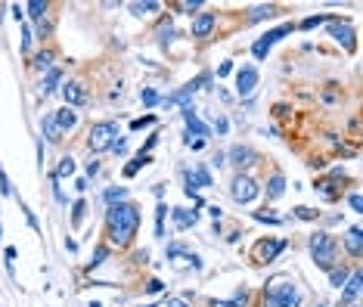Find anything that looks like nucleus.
Masks as SVG:
<instances>
[{"label":"nucleus","instance_id":"nucleus-1","mask_svg":"<svg viewBox=\"0 0 363 307\" xmlns=\"http://www.w3.org/2000/svg\"><path fill=\"white\" fill-rule=\"evenodd\" d=\"M106 227H109V242L115 248H128L134 242V236H137V227H140V208L134 202L109 205Z\"/></svg>","mask_w":363,"mask_h":307},{"label":"nucleus","instance_id":"nucleus-2","mask_svg":"<svg viewBox=\"0 0 363 307\" xmlns=\"http://www.w3.org/2000/svg\"><path fill=\"white\" fill-rule=\"evenodd\" d=\"M298 304H301V292L292 276H274L264 285L261 307H298Z\"/></svg>","mask_w":363,"mask_h":307},{"label":"nucleus","instance_id":"nucleus-3","mask_svg":"<svg viewBox=\"0 0 363 307\" xmlns=\"http://www.w3.org/2000/svg\"><path fill=\"white\" fill-rule=\"evenodd\" d=\"M335 239L329 236V233H314L311 236V255H314V261H317V267H323V270H332V264H335Z\"/></svg>","mask_w":363,"mask_h":307},{"label":"nucleus","instance_id":"nucleus-4","mask_svg":"<svg viewBox=\"0 0 363 307\" xmlns=\"http://www.w3.org/2000/svg\"><path fill=\"white\" fill-rule=\"evenodd\" d=\"M118 137V124L115 121H97L94 128L87 131V146L90 152H106L112 146V140Z\"/></svg>","mask_w":363,"mask_h":307},{"label":"nucleus","instance_id":"nucleus-5","mask_svg":"<svg viewBox=\"0 0 363 307\" xmlns=\"http://www.w3.org/2000/svg\"><path fill=\"white\" fill-rule=\"evenodd\" d=\"M292 31H295V22H286V25H280V28H270L267 34H261V38L251 44V56H255L258 62H264L267 53H270V47H274L277 41H283L286 34H292Z\"/></svg>","mask_w":363,"mask_h":307},{"label":"nucleus","instance_id":"nucleus-6","mask_svg":"<svg viewBox=\"0 0 363 307\" xmlns=\"http://www.w3.org/2000/svg\"><path fill=\"white\" fill-rule=\"evenodd\" d=\"M258 192H261V186L251 180L248 174H236L233 177V183H230V195H233V202H239V205H248V202H255L258 198Z\"/></svg>","mask_w":363,"mask_h":307},{"label":"nucleus","instance_id":"nucleus-7","mask_svg":"<svg viewBox=\"0 0 363 307\" xmlns=\"http://www.w3.org/2000/svg\"><path fill=\"white\" fill-rule=\"evenodd\" d=\"M205 84H211V75H208V71L196 75L193 81H187L184 87H180V90H174V93H171V96H165L161 103H165V106H187V103H190V96L196 93L199 87H205Z\"/></svg>","mask_w":363,"mask_h":307},{"label":"nucleus","instance_id":"nucleus-8","mask_svg":"<svg viewBox=\"0 0 363 307\" xmlns=\"http://www.w3.org/2000/svg\"><path fill=\"white\" fill-rule=\"evenodd\" d=\"M286 239H261L255 242V248H251V258H255L258 264H270L280 258V251H286Z\"/></svg>","mask_w":363,"mask_h":307},{"label":"nucleus","instance_id":"nucleus-9","mask_svg":"<svg viewBox=\"0 0 363 307\" xmlns=\"http://www.w3.org/2000/svg\"><path fill=\"white\" fill-rule=\"evenodd\" d=\"M258 87V68L255 65H242L239 71H236V93H239V99L251 96Z\"/></svg>","mask_w":363,"mask_h":307},{"label":"nucleus","instance_id":"nucleus-10","mask_svg":"<svg viewBox=\"0 0 363 307\" xmlns=\"http://www.w3.org/2000/svg\"><path fill=\"white\" fill-rule=\"evenodd\" d=\"M230 161H233V165L236 168H248V165H255V161H258V152L255 149H251V146H230V152H224Z\"/></svg>","mask_w":363,"mask_h":307},{"label":"nucleus","instance_id":"nucleus-11","mask_svg":"<svg viewBox=\"0 0 363 307\" xmlns=\"http://www.w3.org/2000/svg\"><path fill=\"white\" fill-rule=\"evenodd\" d=\"M62 99H65L68 109H75V106H84V103H87V90H84V84H78V81L62 84Z\"/></svg>","mask_w":363,"mask_h":307},{"label":"nucleus","instance_id":"nucleus-12","mask_svg":"<svg viewBox=\"0 0 363 307\" xmlns=\"http://www.w3.org/2000/svg\"><path fill=\"white\" fill-rule=\"evenodd\" d=\"M214 25H217V16L214 13H199L196 19H193V38H208Z\"/></svg>","mask_w":363,"mask_h":307},{"label":"nucleus","instance_id":"nucleus-13","mask_svg":"<svg viewBox=\"0 0 363 307\" xmlns=\"http://www.w3.org/2000/svg\"><path fill=\"white\" fill-rule=\"evenodd\" d=\"M332 38L344 47V50H354V28L348 25V22H338V19H332Z\"/></svg>","mask_w":363,"mask_h":307},{"label":"nucleus","instance_id":"nucleus-14","mask_svg":"<svg viewBox=\"0 0 363 307\" xmlns=\"http://www.w3.org/2000/svg\"><path fill=\"white\" fill-rule=\"evenodd\" d=\"M180 115H184V121H187V128H190V134H196L199 140H205V137H208V128H205L202 121H199V115H196V109H193L190 103L184 106V112H180Z\"/></svg>","mask_w":363,"mask_h":307},{"label":"nucleus","instance_id":"nucleus-15","mask_svg":"<svg viewBox=\"0 0 363 307\" xmlns=\"http://www.w3.org/2000/svg\"><path fill=\"white\" fill-rule=\"evenodd\" d=\"M53 118H56V124H59V131H62V134L78 128V112H75V109H68V106L56 109V112H53Z\"/></svg>","mask_w":363,"mask_h":307},{"label":"nucleus","instance_id":"nucleus-16","mask_svg":"<svg viewBox=\"0 0 363 307\" xmlns=\"http://www.w3.org/2000/svg\"><path fill=\"white\" fill-rule=\"evenodd\" d=\"M171 218H174V227H177V230H190V227H196L199 214L190 211V208H171Z\"/></svg>","mask_w":363,"mask_h":307},{"label":"nucleus","instance_id":"nucleus-17","mask_svg":"<svg viewBox=\"0 0 363 307\" xmlns=\"http://www.w3.org/2000/svg\"><path fill=\"white\" fill-rule=\"evenodd\" d=\"M314 189L326 198V202H335V198H341V186H335L329 177H326V180H317V186H314Z\"/></svg>","mask_w":363,"mask_h":307},{"label":"nucleus","instance_id":"nucleus-18","mask_svg":"<svg viewBox=\"0 0 363 307\" xmlns=\"http://www.w3.org/2000/svg\"><path fill=\"white\" fill-rule=\"evenodd\" d=\"M283 192H286V177L280 171H274L267 177V198H280Z\"/></svg>","mask_w":363,"mask_h":307},{"label":"nucleus","instance_id":"nucleus-19","mask_svg":"<svg viewBox=\"0 0 363 307\" xmlns=\"http://www.w3.org/2000/svg\"><path fill=\"white\" fill-rule=\"evenodd\" d=\"M152 161V155H146V152H137L128 165H124V177H134V174H140V168H146Z\"/></svg>","mask_w":363,"mask_h":307},{"label":"nucleus","instance_id":"nucleus-20","mask_svg":"<svg viewBox=\"0 0 363 307\" xmlns=\"http://www.w3.org/2000/svg\"><path fill=\"white\" fill-rule=\"evenodd\" d=\"M360 295V273H351L348 282H344V292H341V304L344 301H354Z\"/></svg>","mask_w":363,"mask_h":307},{"label":"nucleus","instance_id":"nucleus-21","mask_svg":"<svg viewBox=\"0 0 363 307\" xmlns=\"http://www.w3.org/2000/svg\"><path fill=\"white\" fill-rule=\"evenodd\" d=\"M103 202H106V205H118V202H128V189H124V186H109V189L103 192Z\"/></svg>","mask_w":363,"mask_h":307},{"label":"nucleus","instance_id":"nucleus-22","mask_svg":"<svg viewBox=\"0 0 363 307\" xmlns=\"http://www.w3.org/2000/svg\"><path fill=\"white\" fill-rule=\"evenodd\" d=\"M44 137L50 140V143H56V140H62V131H59V124H56V118H53V112L44 118Z\"/></svg>","mask_w":363,"mask_h":307},{"label":"nucleus","instance_id":"nucleus-23","mask_svg":"<svg viewBox=\"0 0 363 307\" xmlns=\"http://www.w3.org/2000/svg\"><path fill=\"white\" fill-rule=\"evenodd\" d=\"M71 174H75V158H71V155L59 158V165H56V171H53V177L62 180V177H71Z\"/></svg>","mask_w":363,"mask_h":307},{"label":"nucleus","instance_id":"nucleus-24","mask_svg":"<svg viewBox=\"0 0 363 307\" xmlns=\"http://www.w3.org/2000/svg\"><path fill=\"white\" fill-rule=\"evenodd\" d=\"M31 65H34V68H41V71H50V68H53V53H50V50L34 53V56H31Z\"/></svg>","mask_w":363,"mask_h":307},{"label":"nucleus","instance_id":"nucleus-25","mask_svg":"<svg viewBox=\"0 0 363 307\" xmlns=\"http://www.w3.org/2000/svg\"><path fill=\"white\" fill-rule=\"evenodd\" d=\"M59 81H62V71H59L56 65H53V68L47 71V75H44V93H53V90L59 87Z\"/></svg>","mask_w":363,"mask_h":307},{"label":"nucleus","instance_id":"nucleus-26","mask_svg":"<svg viewBox=\"0 0 363 307\" xmlns=\"http://www.w3.org/2000/svg\"><path fill=\"white\" fill-rule=\"evenodd\" d=\"M344 245H348V251L354 258H360V227H351L348 236H344Z\"/></svg>","mask_w":363,"mask_h":307},{"label":"nucleus","instance_id":"nucleus-27","mask_svg":"<svg viewBox=\"0 0 363 307\" xmlns=\"http://www.w3.org/2000/svg\"><path fill=\"white\" fill-rule=\"evenodd\" d=\"M25 13L31 16L34 22H41L44 16H47V4H44V0H31V4H25Z\"/></svg>","mask_w":363,"mask_h":307},{"label":"nucleus","instance_id":"nucleus-28","mask_svg":"<svg viewBox=\"0 0 363 307\" xmlns=\"http://www.w3.org/2000/svg\"><path fill=\"white\" fill-rule=\"evenodd\" d=\"M140 103L146 106V109H152V106H158V103H161V96L155 93L152 87H143V90H140Z\"/></svg>","mask_w":363,"mask_h":307},{"label":"nucleus","instance_id":"nucleus-29","mask_svg":"<svg viewBox=\"0 0 363 307\" xmlns=\"http://www.w3.org/2000/svg\"><path fill=\"white\" fill-rule=\"evenodd\" d=\"M245 301H248V295H245V292H236V298H233V301H217V298H214L208 307H245Z\"/></svg>","mask_w":363,"mask_h":307},{"label":"nucleus","instance_id":"nucleus-30","mask_svg":"<svg viewBox=\"0 0 363 307\" xmlns=\"http://www.w3.org/2000/svg\"><path fill=\"white\" fill-rule=\"evenodd\" d=\"M348 276H351L348 267H332V270H329V279H332V285H338V288L348 282Z\"/></svg>","mask_w":363,"mask_h":307},{"label":"nucleus","instance_id":"nucleus-31","mask_svg":"<svg viewBox=\"0 0 363 307\" xmlns=\"http://www.w3.org/2000/svg\"><path fill=\"white\" fill-rule=\"evenodd\" d=\"M323 22H332V16H307V19H301V22H298V28L311 31V28H317V25H323Z\"/></svg>","mask_w":363,"mask_h":307},{"label":"nucleus","instance_id":"nucleus-32","mask_svg":"<svg viewBox=\"0 0 363 307\" xmlns=\"http://www.w3.org/2000/svg\"><path fill=\"white\" fill-rule=\"evenodd\" d=\"M106 258H109V245H100V248L94 251V258H90L87 270H97V267H103V264H106Z\"/></svg>","mask_w":363,"mask_h":307},{"label":"nucleus","instance_id":"nucleus-33","mask_svg":"<svg viewBox=\"0 0 363 307\" xmlns=\"http://www.w3.org/2000/svg\"><path fill=\"white\" fill-rule=\"evenodd\" d=\"M84 211H87V202H84V198H78V202L71 205V227H81V221H84Z\"/></svg>","mask_w":363,"mask_h":307},{"label":"nucleus","instance_id":"nucleus-34","mask_svg":"<svg viewBox=\"0 0 363 307\" xmlns=\"http://www.w3.org/2000/svg\"><path fill=\"white\" fill-rule=\"evenodd\" d=\"M165 214H168V205L161 202L155 208V236H165Z\"/></svg>","mask_w":363,"mask_h":307},{"label":"nucleus","instance_id":"nucleus-35","mask_svg":"<svg viewBox=\"0 0 363 307\" xmlns=\"http://www.w3.org/2000/svg\"><path fill=\"white\" fill-rule=\"evenodd\" d=\"M155 10H158L155 0H146V4H131V13H134V16H149V13H155Z\"/></svg>","mask_w":363,"mask_h":307},{"label":"nucleus","instance_id":"nucleus-36","mask_svg":"<svg viewBox=\"0 0 363 307\" xmlns=\"http://www.w3.org/2000/svg\"><path fill=\"white\" fill-rule=\"evenodd\" d=\"M267 16H274V7H255L248 13V22H261V19H267Z\"/></svg>","mask_w":363,"mask_h":307},{"label":"nucleus","instance_id":"nucleus-37","mask_svg":"<svg viewBox=\"0 0 363 307\" xmlns=\"http://www.w3.org/2000/svg\"><path fill=\"white\" fill-rule=\"evenodd\" d=\"M295 218H298V221H317V218H320V211L307 208V205H298V208H295Z\"/></svg>","mask_w":363,"mask_h":307},{"label":"nucleus","instance_id":"nucleus-38","mask_svg":"<svg viewBox=\"0 0 363 307\" xmlns=\"http://www.w3.org/2000/svg\"><path fill=\"white\" fill-rule=\"evenodd\" d=\"M255 221L270 224V227H280V224H283V218H277V214H267V208H264V211H255Z\"/></svg>","mask_w":363,"mask_h":307},{"label":"nucleus","instance_id":"nucleus-39","mask_svg":"<svg viewBox=\"0 0 363 307\" xmlns=\"http://www.w3.org/2000/svg\"><path fill=\"white\" fill-rule=\"evenodd\" d=\"M149 124H155V115H143V118H134V121H131V131H143V128H149Z\"/></svg>","mask_w":363,"mask_h":307},{"label":"nucleus","instance_id":"nucleus-40","mask_svg":"<svg viewBox=\"0 0 363 307\" xmlns=\"http://www.w3.org/2000/svg\"><path fill=\"white\" fill-rule=\"evenodd\" d=\"M174 10H184V13H196V10H202V0H184V4H174Z\"/></svg>","mask_w":363,"mask_h":307},{"label":"nucleus","instance_id":"nucleus-41","mask_svg":"<svg viewBox=\"0 0 363 307\" xmlns=\"http://www.w3.org/2000/svg\"><path fill=\"white\" fill-rule=\"evenodd\" d=\"M109 152L124 155V152H128V140H124V137H115V140H112V146H109Z\"/></svg>","mask_w":363,"mask_h":307},{"label":"nucleus","instance_id":"nucleus-42","mask_svg":"<svg viewBox=\"0 0 363 307\" xmlns=\"http://www.w3.org/2000/svg\"><path fill=\"white\" fill-rule=\"evenodd\" d=\"M158 38H161V44H171V38H174V25L165 22V25H161V31H158Z\"/></svg>","mask_w":363,"mask_h":307},{"label":"nucleus","instance_id":"nucleus-43","mask_svg":"<svg viewBox=\"0 0 363 307\" xmlns=\"http://www.w3.org/2000/svg\"><path fill=\"white\" fill-rule=\"evenodd\" d=\"M0 195H7V198L13 195V186H10V177H7L4 171H0Z\"/></svg>","mask_w":363,"mask_h":307},{"label":"nucleus","instance_id":"nucleus-44","mask_svg":"<svg viewBox=\"0 0 363 307\" xmlns=\"http://www.w3.org/2000/svg\"><path fill=\"white\" fill-rule=\"evenodd\" d=\"M161 288H165V282H161V279H149V282H146V292H149V295H158Z\"/></svg>","mask_w":363,"mask_h":307},{"label":"nucleus","instance_id":"nucleus-45","mask_svg":"<svg viewBox=\"0 0 363 307\" xmlns=\"http://www.w3.org/2000/svg\"><path fill=\"white\" fill-rule=\"evenodd\" d=\"M28 50H31V28L25 25L22 28V53H28Z\"/></svg>","mask_w":363,"mask_h":307},{"label":"nucleus","instance_id":"nucleus-46","mask_svg":"<svg viewBox=\"0 0 363 307\" xmlns=\"http://www.w3.org/2000/svg\"><path fill=\"white\" fill-rule=\"evenodd\" d=\"M10 10H13V19H16V22H22V19H25V7H22V4H13Z\"/></svg>","mask_w":363,"mask_h":307},{"label":"nucleus","instance_id":"nucleus-47","mask_svg":"<svg viewBox=\"0 0 363 307\" xmlns=\"http://www.w3.org/2000/svg\"><path fill=\"white\" fill-rule=\"evenodd\" d=\"M348 205H351L354 211H363V202H360V192H351V195H348Z\"/></svg>","mask_w":363,"mask_h":307},{"label":"nucleus","instance_id":"nucleus-48","mask_svg":"<svg viewBox=\"0 0 363 307\" xmlns=\"http://www.w3.org/2000/svg\"><path fill=\"white\" fill-rule=\"evenodd\" d=\"M165 307H190L187 298H165Z\"/></svg>","mask_w":363,"mask_h":307},{"label":"nucleus","instance_id":"nucleus-49","mask_svg":"<svg viewBox=\"0 0 363 307\" xmlns=\"http://www.w3.org/2000/svg\"><path fill=\"white\" fill-rule=\"evenodd\" d=\"M97 174H100V161L90 158V161H87V177H97Z\"/></svg>","mask_w":363,"mask_h":307},{"label":"nucleus","instance_id":"nucleus-50","mask_svg":"<svg viewBox=\"0 0 363 307\" xmlns=\"http://www.w3.org/2000/svg\"><path fill=\"white\" fill-rule=\"evenodd\" d=\"M230 71H233V62H221V65H217V78H227Z\"/></svg>","mask_w":363,"mask_h":307},{"label":"nucleus","instance_id":"nucleus-51","mask_svg":"<svg viewBox=\"0 0 363 307\" xmlns=\"http://www.w3.org/2000/svg\"><path fill=\"white\" fill-rule=\"evenodd\" d=\"M155 143H158V134H152V137H149L146 143H143V149H140V152H146V155H149V152H152V146H155Z\"/></svg>","mask_w":363,"mask_h":307},{"label":"nucleus","instance_id":"nucleus-52","mask_svg":"<svg viewBox=\"0 0 363 307\" xmlns=\"http://www.w3.org/2000/svg\"><path fill=\"white\" fill-rule=\"evenodd\" d=\"M214 128H217V134H227V131H230V121H227V118H217Z\"/></svg>","mask_w":363,"mask_h":307},{"label":"nucleus","instance_id":"nucleus-53","mask_svg":"<svg viewBox=\"0 0 363 307\" xmlns=\"http://www.w3.org/2000/svg\"><path fill=\"white\" fill-rule=\"evenodd\" d=\"M208 214H211V218H214V224H217V221L224 218V211H221V205H208Z\"/></svg>","mask_w":363,"mask_h":307},{"label":"nucleus","instance_id":"nucleus-54","mask_svg":"<svg viewBox=\"0 0 363 307\" xmlns=\"http://www.w3.org/2000/svg\"><path fill=\"white\" fill-rule=\"evenodd\" d=\"M47 34H50V22L41 19V22H38V38H47Z\"/></svg>","mask_w":363,"mask_h":307},{"label":"nucleus","instance_id":"nucleus-55","mask_svg":"<svg viewBox=\"0 0 363 307\" xmlns=\"http://www.w3.org/2000/svg\"><path fill=\"white\" fill-rule=\"evenodd\" d=\"M187 146H190L193 152H199V149H205V140H187Z\"/></svg>","mask_w":363,"mask_h":307},{"label":"nucleus","instance_id":"nucleus-56","mask_svg":"<svg viewBox=\"0 0 363 307\" xmlns=\"http://www.w3.org/2000/svg\"><path fill=\"white\" fill-rule=\"evenodd\" d=\"M75 189H78V192L87 189V177H78V180H75Z\"/></svg>","mask_w":363,"mask_h":307},{"label":"nucleus","instance_id":"nucleus-57","mask_svg":"<svg viewBox=\"0 0 363 307\" xmlns=\"http://www.w3.org/2000/svg\"><path fill=\"white\" fill-rule=\"evenodd\" d=\"M4 258H7V261H16V248H13V245L4 248Z\"/></svg>","mask_w":363,"mask_h":307},{"label":"nucleus","instance_id":"nucleus-58","mask_svg":"<svg viewBox=\"0 0 363 307\" xmlns=\"http://www.w3.org/2000/svg\"><path fill=\"white\" fill-rule=\"evenodd\" d=\"M211 161H214V165H217V168H221V165H224V161H227V155H224V152H217V155H214Z\"/></svg>","mask_w":363,"mask_h":307},{"label":"nucleus","instance_id":"nucleus-59","mask_svg":"<svg viewBox=\"0 0 363 307\" xmlns=\"http://www.w3.org/2000/svg\"><path fill=\"white\" fill-rule=\"evenodd\" d=\"M0 239H4V227H0Z\"/></svg>","mask_w":363,"mask_h":307},{"label":"nucleus","instance_id":"nucleus-60","mask_svg":"<svg viewBox=\"0 0 363 307\" xmlns=\"http://www.w3.org/2000/svg\"><path fill=\"white\" fill-rule=\"evenodd\" d=\"M143 307H155V304H143Z\"/></svg>","mask_w":363,"mask_h":307},{"label":"nucleus","instance_id":"nucleus-61","mask_svg":"<svg viewBox=\"0 0 363 307\" xmlns=\"http://www.w3.org/2000/svg\"><path fill=\"white\" fill-rule=\"evenodd\" d=\"M351 307H357V304H351Z\"/></svg>","mask_w":363,"mask_h":307}]
</instances>
